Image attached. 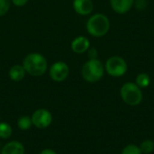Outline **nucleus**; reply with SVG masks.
<instances>
[{
    "mask_svg": "<svg viewBox=\"0 0 154 154\" xmlns=\"http://www.w3.org/2000/svg\"><path fill=\"white\" fill-rule=\"evenodd\" d=\"M23 67L25 72L32 77H41L48 69V62L46 58L38 52H31L27 54L23 60Z\"/></svg>",
    "mask_w": 154,
    "mask_h": 154,
    "instance_id": "f257e3e1",
    "label": "nucleus"
},
{
    "mask_svg": "<svg viewBox=\"0 0 154 154\" xmlns=\"http://www.w3.org/2000/svg\"><path fill=\"white\" fill-rule=\"evenodd\" d=\"M86 28L88 32L94 37H102L107 33L110 28V22L107 16L103 14H96L88 20Z\"/></svg>",
    "mask_w": 154,
    "mask_h": 154,
    "instance_id": "f03ea898",
    "label": "nucleus"
},
{
    "mask_svg": "<svg viewBox=\"0 0 154 154\" xmlns=\"http://www.w3.org/2000/svg\"><path fill=\"white\" fill-rule=\"evenodd\" d=\"M105 72V66L97 59H90L84 63L81 69V76L84 80L89 83L99 81Z\"/></svg>",
    "mask_w": 154,
    "mask_h": 154,
    "instance_id": "7ed1b4c3",
    "label": "nucleus"
},
{
    "mask_svg": "<svg viewBox=\"0 0 154 154\" xmlns=\"http://www.w3.org/2000/svg\"><path fill=\"white\" fill-rule=\"evenodd\" d=\"M120 95L123 101L131 106H136L143 101V92L141 88L133 82L124 84L121 88Z\"/></svg>",
    "mask_w": 154,
    "mask_h": 154,
    "instance_id": "20e7f679",
    "label": "nucleus"
},
{
    "mask_svg": "<svg viewBox=\"0 0 154 154\" xmlns=\"http://www.w3.org/2000/svg\"><path fill=\"white\" fill-rule=\"evenodd\" d=\"M105 69L110 76L117 78L125 74L127 71V64L122 57L113 56L106 60Z\"/></svg>",
    "mask_w": 154,
    "mask_h": 154,
    "instance_id": "39448f33",
    "label": "nucleus"
},
{
    "mask_svg": "<svg viewBox=\"0 0 154 154\" xmlns=\"http://www.w3.org/2000/svg\"><path fill=\"white\" fill-rule=\"evenodd\" d=\"M31 118L32 125L39 129H45L49 127L52 122L51 113L45 108H40L35 110L32 115Z\"/></svg>",
    "mask_w": 154,
    "mask_h": 154,
    "instance_id": "423d86ee",
    "label": "nucleus"
},
{
    "mask_svg": "<svg viewBox=\"0 0 154 154\" xmlns=\"http://www.w3.org/2000/svg\"><path fill=\"white\" fill-rule=\"evenodd\" d=\"M69 68L68 64L64 61L54 62L49 69L50 78L55 82L64 81L69 77Z\"/></svg>",
    "mask_w": 154,
    "mask_h": 154,
    "instance_id": "0eeeda50",
    "label": "nucleus"
},
{
    "mask_svg": "<svg viewBox=\"0 0 154 154\" xmlns=\"http://www.w3.org/2000/svg\"><path fill=\"white\" fill-rule=\"evenodd\" d=\"M73 9L79 15H88L92 13L94 5L92 0H73Z\"/></svg>",
    "mask_w": 154,
    "mask_h": 154,
    "instance_id": "6e6552de",
    "label": "nucleus"
},
{
    "mask_svg": "<svg viewBox=\"0 0 154 154\" xmlns=\"http://www.w3.org/2000/svg\"><path fill=\"white\" fill-rule=\"evenodd\" d=\"M89 46H90L89 40L85 36L76 37L71 42V44H70V48H71L72 51L75 53H78V54H81V53H84L87 51H88Z\"/></svg>",
    "mask_w": 154,
    "mask_h": 154,
    "instance_id": "1a4fd4ad",
    "label": "nucleus"
},
{
    "mask_svg": "<svg viewBox=\"0 0 154 154\" xmlns=\"http://www.w3.org/2000/svg\"><path fill=\"white\" fill-rule=\"evenodd\" d=\"M25 150L22 143L18 141H11L5 143L2 150L1 154H24Z\"/></svg>",
    "mask_w": 154,
    "mask_h": 154,
    "instance_id": "9d476101",
    "label": "nucleus"
},
{
    "mask_svg": "<svg viewBox=\"0 0 154 154\" xmlns=\"http://www.w3.org/2000/svg\"><path fill=\"white\" fill-rule=\"evenodd\" d=\"M134 2V0H110V5L115 12L123 14L132 8Z\"/></svg>",
    "mask_w": 154,
    "mask_h": 154,
    "instance_id": "9b49d317",
    "label": "nucleus"
},
{
    "mask_svg": "<svg viewBox=\"0 0 154 154\" xmlns=\"http://www.w3.org/2000/svg\"><path fill=\"white\" fill-rule=\"evenodd\" d=\"M25 74H26V72H25L23 65H20V64L12 66L8 71L9 79L14 82H19V81L23 80L24 79Z\"/></svg>",
    "mask_w": 154,
    "mask_h": 154,
    "instance_id": "f8f14e48",
    "label": "nucleus"
},
{
    "mask_svg": "<svg viewBox=\"0 0 154 154\" xmlns=\"http://www.w3.org/2000/svg\"><path fill=\"white\" fill-rule=\"evenodd\" d=\"M32 125V118L27 116H23L18 118L17 120V127L22 131H27L29 130Z\"/></svg>",
    "mask_w": 154,
    "mask_h": 154,
    "instance_id": "ddd939ff",
    "label": "nucleus"
},
{
    "mask_svg": "<svg viewBox=\"0 0 154 154\" xmlns=\"http://www.w3.org/2000/svg\"><path fill=\"white\" fill-rule=\"evenodd\" d=\"M12 134H13L12 126L5 122H1L0 123V138L6 140L11 137Z\"/></svg>",
    "mask_w": 154,
    "mask_h": 154,
    "instance_id": "4468645a",
    "label": "nucleus"
},
{
    "mask_svg": "<svg viewBox=\"0 0 154 154\" xmlns=\"http://www.w3.org/2000/svg\"><path fill=\"white\" fill-rule=\"evenodd\" d=\"M151 83L150 76L146 73H141L136 78V85L139 88H147Z\"/></svg>",
    "mask_w": 154,
    "mask_h": 154,
    "instance_id": "2eb2a0df",
    "label": "nucleus"
},
{
    "mask_svg": "<svg viewBox=\"0 0 154 154\" xmlns=\"http://www.w3.org/2000/svg\"><path fill=\"white\" fill-rule=\"evenodd\" d=\"M140 150L142 153L150 154L153 152L154 150V142L152 140H145L143 141L140 145Z\"/></svg>",
    "mask_w": 154,
    "mask_h": 154,
    "instance_id": "dca6fc26",
    "label": "nucleus"
},
{
    "mask_svg": "<svg viewBox=\"0 0 154 154\" xmlns=\"http://www.w3.org/2000/svg\"><path fill=\"white\" fill-rule=\"evenodd\" d=\"M121 154H143L140 148L134 144H129L127 146H125Z\"/></svg>",
    "mask_w": 154,
    "mask_h": 154,
    "instance_id": "f3484780",
    "label": "nucleus"
},
{
    "mask_svg": "<svg viewBox=\"0 0 154 154\" xmlns=\"http://www.w3.org/2000/svg\"><path fill=\"white\" fill-rule=\"evenodd\" d=\"M11 0H0V16H4L7 14L11 6Z\"/></svg>",
    "mask_w": 154,
    "mask_h": 154,
    "instance_id": "a211bd4d",
    "label": "nucleus"
},
{
    "mask_svg": "<svg viewBox=\"0 0 154 154\" xmlns=\"http://www.w3.org/2000/svg\"><path fill=\"white\" fill-rule=\"evenodd\" d=\"M29 0H11V2L15 5V6H18V7H21V6H23L25 5L27 3H28Z\"/></svg>",
    "mask_w": 154,
    "mask_h": 154,
    "instance_id": "6ab92c4d",
    "label": "nucleus"
},
{
    "mask_svg": "<svg viewBox=\"0 0 154 154\" xmlns=\"http://www.w3.org/2000/svg\"><path fill=\"white\" fill-rule=\"evenodd\" d=\"M40 154H58L55 151H53L52 149H50V148H47V149H44L42 150Z\"/></svg>",
    "mask_w": 154,
    "mask_h": 154,
    "instance_id": "aec40b11",
    "label": "nucleus"
},
{
    "mask_svg": "<svg viewBox=\"0 0 154 154\" xmlns=\"http://www.w3.org/2000/svg\"><path fill=\"white\" fill-rule=\"evenodd\" d=\"M88 56L90 57V59H97V51L95 49H91L88 52Z\"/></svg>",
    "mask_w": 154,
    "mask_h": 154,
    "instance_id": "412c9836",
    "label": "nucleus"
}]
</instances>
